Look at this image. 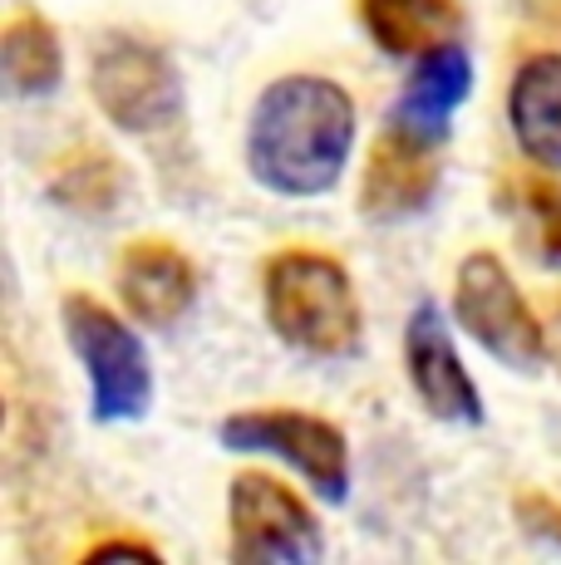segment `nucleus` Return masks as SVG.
<instances>
[{
    "instance_id": "obj_1",
    "label": "nucleus",
    "mask_w": 561,
    "mask_h": 565,
    "mask_svg": "<svg viewBox=\"0 0 561 565\" xmlns=\"http://www.w3.org/2000/svg\"><path fill=\"white\" fill-rule=\"evenodd\" d=\"M354 153V104L326 74L266 84L246 118V172L276 198H326Z\"/></svg>"
},
{
    "instance_id": "obj_2",
    "label": "nucleus",
    "mask_w": 561,
    "mask_h": 565,
    "mask_svg": "<svg viewBox=\"0 0 561 565\" xmlns=\"http://www.w3.org/2000/svg\"><path fill=\"white\" fill-rule=\"evenodd\" d=\"M262 310L276 340L310 360L354 354L364 330L354 280L320 252H280L262 276Z\"/></svg>"
},
{
    "instance_id": "obj_3",
    "label": "nucleus",
    "mask_w": 561,
    "mask_h": 565,
    "mask_svg": "<svg viewBox=\"0 0 561 565\" xmlns=\"http://www.w3.org/2000/svg\"><path fill=\"white\" fill-rule=\"evenodd\" d=\"M64 340L74 360L89 374V404L99 423H134L154 404V369L148 350L114 310H104L89 296H70L60 306Z\"/></svg>"
},
{
    "instance_id": "obj_4",
    "label": "nucleus",
    "mask_w": 561,
    "mask_h": 565,
    "mask_svg": "<svg viewBox=\"0 0 561 565\" xmlns=\"http://www.w3.org/2000/svg\"><path fill=\"white\" fill-rule=\"evenodd\" d=\"M453 315L468 340H478L502 369L537 374L547 364V324L522 300L512 270L493 252L463 256L458 280H453Z\"/></svg>"
},
{
    "instance_id": "obj_5",
    "label": "nucleus",
    "mask_w": 561,
    "mask_h": 565,
    "mask_svg": "<svg viewBox=\"0 0 561 565\" xmlns=\"http://www.w3.org/2000/svg\"><path fill=\"white\" fill-rule=\"evenodd\" d=\"M222 448L232 452H256V458H276L296 467L320 502L340 507L350 497V443L336 423L316 418V413L296 408H256L236 413L218 428Z\"/></svg>"
},
{
    "instance_id": "obj_6",
    "label": "nucleus",
    "mask_w": 561,
    "mask_h": 565,
    "mask_svg": "<svg viewBox=\"0 0 561 565\" xmlns=\"http://www.w3.org/2000/svg\"><path fill=\"white\" fill-rule=\"evenodd\" d=\"M89 89L124 134H154L182 104V84L172 74V64L163 60V50L128 35H114L99 45L89 70Z\"/></svg>"
},
{
    "instance_id": "obj_7",
    "label": "nucleus",
    "mask_w": 561,
    "mask_h": 565,
    "mask_svg": "<svg viewBox=\"0 0 561 565\" xmlns=\"http://www.w3.org/2000/svg\"><path fill=\"white\" fill-rule=\"evenodd\" d=\"M236 561H316L326 551L316 516L290 487L266 472H242L226 492Z\"/></svg>"
},
{
    "instance_id": "obj_8",
    "label": "nucleus",
    "mask_w": 561,
    "mask_h": 565,
    "mask_svg": "<svg viewBox=\"0 0 561 565\" xmlns=\"http://www.w3.org/2000/svg\"><path fill=\"white\" fill-rule=\"evenodd\" d=\"M404 364L419 404L438 423H483V394L453 350L448 320L434 300H419L404 324Z\"/></svg>"
},
{
    "instance_id": "obj_9",
    "label": "nucleus",
    "mask_w": 561,
    "mask_h": 565,
    "mask_svg": "<svg viewBox=\"0 0 561 565\" xmlns=\"http://www.w3.org/2000/svg\"><path fill=\"white\" fill-rule=\"evenodd\" d=\"M468 89H473V60L458 45L424 54L390 108V134L399 143L419 148V153H434L448 138L453 114L463 108Z\"/></svg>"
},
{
    "instance_id": "obj_10",
    "label": "nucleus",
    "mask_w": 561,
    "mask_h": 565,
    "mask_svg": "<svg viewBox=\"0 0 561 565\" xmlns=\"http://www.w3.org/2000/svg\"><path fill=\"white\" fill-rule=\"evenodd\" d=\"M118 300L144 330H168L198 300V270L168 242H138L118 260Z\"/></svg>"
},
{
    "instance_id": "obj_11",
    "label": "nucleus",
    "mask_w": 561,
    "mask_h": 565,
    "mask_svg": "<svg viewBox=\"0 0 561 565\" xmlns=\"http://www.w3.org/2000/svg\"><path fill=\"white\" fill-rule=\"evenodd\" d=\"M507 124L527 158L542 172H561V54H532L512 74Z\"/></svg>"
},
{
    "instance_id": "obj_12",
    "label": "nucleus",
    "mask_w": 561,
    "mask_h": 565,
    "mask_svg": "<svg viewBox=\"0 0 561 565\" xmlns=\"http://www.w3.org/2000/svg\"><path fill=\"white\" fill-rule=\"evenodd\" d=\"M360 20L374 45L394 60H424L458 40L453 0H360Z\"/></svg>"
},
{
    "instance_id": "obj_13",
    "label": "nucleus",
    "mask_w": 561,
    "mask_h": 565,
    "mask_svg": "<svg viewBox=\"0 0 561 565\" xmlns=\"http://www.w3.org/2000/svg\"><path fill=\"white\" fill-rule=\"evenodd\" d=\"M0 79L15 99H40V94L60 89L64 54L45 20L20 15L6 25V35H0Z\"/></svg>"
},
{
    "instance_id": "obj_14",
    "label": "nucleus",
    "mask_w": 561,
    "mask_h": 565,
    "mask_svg": "<svg viewBox=\"0 0 561 565\" xmlns=\"http://www.w3.org/2000/svg\"><path fill=\"white\" fill-rule=\"evenodd\" d=\"M114 556H138V561H158L154 546H138V541H104L89 551V561H114Z\"/></svg>"
},
{
    "instance_id": "obj_15",
    "label": "nucleus",
    "mask_w": 561,
    "mask_h": 565,
    "mask_svg": "<svg viewBox=\"0 0 561 565\" xmlns=\"http://www.w3.org/2000/svg\"><path fill=\"white\" fill-rule=\"evenodd\" d=\"M547 360L561 374V306L552 310V320H547Z\"/></svg>"
}]
</instances>
